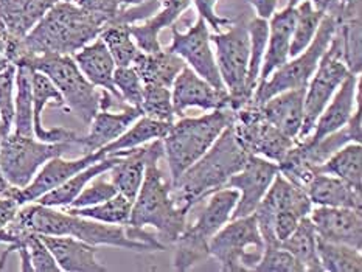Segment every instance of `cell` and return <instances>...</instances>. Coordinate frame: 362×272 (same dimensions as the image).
<instances>
[{"mask_svg": "<svg viewBox=\"0 0 362 272\" xmlns=\"http://www.w3.org/2000/svg\"><path fill=\"white\" fill-rule=\"evenodd\" d=\"M122 153L117 151L111 155H106L105 159H101L95 163H92L88 168H84L81 171H78L76 175L72 177H69L66 182H62L57 189H53L52 191L45 193L44 196L39 198L35 202H39L42 206H49V207H69L75 198L83 191V189L88 185L93 177H97L103 173H107L117 162H119Z\"/></svg>", "mask_w": 362, "mask_h": 272, "instance_id": "obj_30", "label": "cell"}, {"mask_svg": "<svg viewBox=\"0 0 362 272\" xmlns=\"http://www.w3.org/2000/svg\"><path fill=\"white\" fill-rule=\"evenodd\" d=\"M302 0H289L288 2V8H294L297 4H300ZM310 2L313 5H316L317 10H324V11H328L329 8H332L336 2H339V0H310Z\"/></svg>", "mask_w": 362, "mask_h": 272, "instance_id": "obj_50", "label": "cell"}, {"mask_svg": "<svg viewBox=\"0 0 362 272\" xmlns=\"http://www.w3.org/2000/svg\"><path fill=\"white\" fill-rule=\"evenodd\" d=\"M0 181H2V182H6L5 179H4V176H2V173H0ZM6 184H8V182H6Z\"/></svg>", "mask_w": 362, "mask_h": 272, "instance_id": "obj_55", "label": "cell"}, {"mask_svg": "<svg viewBox=\"0 0 362 272\" xmlns=\"http://www.w3.org/2000/svg\"><path fill=\"white\" fill-rule=\"evenodd\" d=\"M358 106H361V75L349 73L319 115L311 134L305 138L310 142H319L325 136L333 134L347 124Z\"/></svg>", "mask_w": 362, "mask_h": 272, "instance_id": "obj_19", "label": "cell"}, {"mask_svg": "<svg viewBox=\"0 0 362 272\" xmlns=\"http://www.w3.org/2000/svg\"><path fill=\"white\" fill-rule=\"evenodd\" d=\"M351 73L349 67L345 66L342 59V45L341 37L336 33L332 39V44L324 53V57L319 61L316 72L311 76V80L305 89V100H303V123L298 140L308 137L314 124H316L319 115L324 111L325 106L333 98L336 90L339 89L342 81Z\"/></svg>", "mask_w": 362, "mask_h": 272, "instance_id": "obj_12", "label": "cell"}, {"mask_svg": "<svg viewBox=\"0 0 362 272\" xmlns=\"http://www.w3.org/2000/svg\"><path fill=\"white\" fill-rule=\"evenodd\" d=\"M74 59L80 67L83 75L101 90H107L117 100L122 101L120 93L117 92L114 85V72H115V61L111 52L107 50L105 42L100 37L93 39L92 42L84 45L81 50L74 54Z\"/></svg>", "mask_w": 362, "mask_h": 272, "instance_id": "obj_26", "label": "cell"}, {"mask_svg": "<svg viewBox=\"0 0 362 272\" xmlns=\"http://www.w3.org/2000/svg\"><path fill=\"white\" fill-rule=\"evenodd\" d=\"M131 66L136 69L144 84H162L171 89L176 76L187 64L176 53L168 49H159L151 53L140 52Z\"/></svg>", "mask_w": 362, "mask_h": 272, "instance_id": "obj_31", "label": "cell"}, {"mask_svg": "<svg viewBox=\"0 0 362 272\" xmlns=\"http://www.w3.org/2000/svg\"><path fill=\"white\" fill-rule=\"evenodd\" d=\"M0 33H5V35H6V31H5V28L2 27V23H0Z\"/></svg>", "mask_w": 362, "mask_h": 272, "instance_id": "obj_54", "label": "cell"}, {"mask_svg": "<svg viewBox=\"0 0 362 272\" xmlns=\"http://www.w3.org/2000/svg\"><path fill=\"white\" fill-rule=\"evenodd\" d=\"M240 198L238 190L232 187L211 193L207 206L193 225H185L184 232L175 241L173 269L185 272L209 256V244L218 230L230 221L232 212Z\"/></svg>", "mask_w": 362, "mask_h": 272, "instance_id": "obj_7", "label": "cell"}, {"mask_svg": "<svg viewBox=\"0 0 362 272\" xmlns=\"http://www.w3.org/2000/svg\"><path fill=\"white\" fill-rule=\"evenodd\" d=\"M249 36H250V57H249V70L246 78V90L250 98H254V92L259 81V72L266 52L267 35H269V23L266 19L255 18L247 23Z\"/></svg>", "mask_w": 362, "mask_h": 272, "instance_id": "obj_39", "label": "cell"}, {"mask_svg": "<svg viewBox=\"0 0 362 272\" xmlns=\"http://www.w3.org/2000/svg\"><path fill=\"white\" fill-rule=\"evenodd\" d=\"M171 124L173 123L154 120L149 119L146 115H140L119 138H115L114 142L106 145L105 148H101V151L106 155H111L117 151L132 150V148L146 145L149 142H153V140H162L168 134Z\"/></svg>", "mask_w": 362, "mask_h": 272, "instance_id": "obj_33", "label": "cell"}, {"mask_svg": "<svg viewBox=\"0 0 362 272\" xmlns=\"http://www.w3.org/2000/svg\"><path fill=\"white\" fill-rule=\"evenodd\" d=\"M141 115L160 122H175V109L171 101V89L162 84H144L141 95Z\"/></svg>", "mask_w": 362, "mask_h": 272, "instance_id": "obj_41", "label": "cell"}, {"mask_svg": "<svg viewBox=\"0 0 362 272\" xmlns=\"http://www.w3.org/2000/svg\"><path fill=\"white\" fill-rule=\"evenodd\" d=\"M173 39L167 49L185 61L204 80L209 81L214 88L226 90L221 76L218 72L215 52L211 49L209 23L201 16L187 31H180L171 25Z\"/></svg>", "mask_w": 362, "mask_h": 272, "instance_id": "obj_14", "label": "cell"}, {"mask_svg": "<svg viewBox=\"0 0 362 272\" xmlns=\"http://www.w3.org/2000/svg\"><path fill=\"white\" fill-rule=\"evenodd\" d=\"M162 10L144 23H131V35L141 52H157L160 47L159 35L163 28H170L192 6V0H159Z\"/></svg>", "mask_w": 362, "mask_h": 272, "instance_id": "obj_28", "label": "cell"}, {"mask_svg": "<svg viewBox=\"0 0 362 272\" xmlns=\"http://www.w3.org/2000/svg\"><path fill=\"white\" fill-rule=\"evenodd\" d=\"M62 208H66L67 212L74 215L90 218V220H95L100 223L126 225L129 223V218H131L132 201L123 196V194L117 193L111 199H107L105 202H101V204L92 206V207H83V208L62 207Z\"/></svg>", "mask_w": 362, "mask_h": 272, "instance_id": "obj_40", "label": "cell"}, {"mask_svg": "<svg viewBox=\"0 0 362 272\" xmlns=\"http://www.w3.org/2000/svg\"><path fill=\"white\" fill-rule=\"evenodd\" d=\"M76 142L49 143L33 137L10 132L0 140V173L14 189L27 187L44 163L58 155H64Z\"/></svg>", "mask_w": 362, "mask_h": 272, "instance_id": "obj_9", "label": "cell"}, {"mask_svg": "<svg viewBox=\"0 0 362 272\" xmlns=\"http://www.w3.org/2000/svg\"><path fill=\"white\" fill-rule=\"evenodd\" d=\"M19 208H21L19 202L14 198H11V196L0 198V227H4V225L13 221Z\"/></svg>", "mask_w": 362, "mask_h": 272, "instance_id": "obj_48", "label": "cell"}, {"mask_svg": "<svg viewBox=\"0 0 362 272\" xmlns=\"http://www.w3.org/2000/svg\"><path fill=\"white\" fill-rule=\"evenodd\" d=\"M317 255L322 271L327 272H361L362 254L361 249L349 244L333 243L317 237Z\"/></svg>", "mask_w": 362, "mask_h": 272, "instance_id": "obj_36", "label": "cell"}, {"mask_svg": "<svg viewBox=\"0 0 362 272\" xmlns=\"http://www.w3.org/2000/svg\"><path fill=\"white\" fill-rule=\"evenodd\" d=\"M10 191H11V185L0 181V198L10 196Z\"/></svg>", "mask_w": 362, "mask_h": 272, "instance_id": "obj_51", "label": "cell"}, {"mask_svg": "<svg viewBox=\"0 0 362 272\" xmlns=\"http://www.w3.org/2000/svg\"><path fill=\"white\" fill-rule=\"evenodd\" d=\"M233 117L232 109H216L206 115L184 117L173 122L168 134L162 138L171 182L206 154L219 134L233 123Z\"/></svg>", "mask_w": 362, "mask_h": 272, "instance_id": "obj_5", "label": "cell"}, {"mask_svg": "<svg viewBox=\"0 0 362 272\" xmlns=\"http://www.w3.org/2000/svg\"><path fill=\"white\" fill-rule=\"evenodd\" d=\"M163 154V143H160L148 159L144 182L132 202L128 224L139 229H156L157 240L167 246L175 243L184 232L187 213L173 201L171 179L165 176L159 165Z\"/></svg>", "mask_w": 362, "mask_h": 272, "instance_id": "obj_4", "label": "cell"}, {"mask_svg": "<svg viewBox=\"0 0 362 272\" xmlns=\"http://www.w3.org/2000/svg\"><path fill=\"white\" fill-rule=\"evenodd\" d=\"M14 134L33 137V69L16 66L14 81Z\"/></svg>", "mask_w": 362, "mask_h": 272, "instance_id": "obj_32", "label": "cell"}, {"mask_svg": "<svg viewBox=\"0 0 362 272\" xmlns=\"http://www.w3.org/2000/svg\"><path fill=\"white\" fill-rule=\"evenodd\" d=\"M105 158L106 154L101 150L90 154H83L81 158L72 160L62 159V155H58V158H53L47 163H44L41 170H39L36 176L33 177V181L27 187H23V189H14V187H11L10 196L18 201L19 206L35 202L41 196H44L45 193L52 191L62 182H66L69 177L76 175L78 171L88 168L92 163H95Z\"/></svg>", "mask_w": 362, "mask_h": 272, "instance_id": "obj_16", "label": "cell"}, {"mask_svg": "<svg viewBox=\"0 0 362 272\" xmlns=\"http://www.w3.org/2000/svg\"><path fill=\"white\" fill-rule=\"evenodd\" d=\"M192 2L194 4L196 10H198V14L209 23V27L216 31V33H219L223 27L230 25L232 23L230 19L223 18V16H219L216 13L218 0H192Z\"/></svg>", "mask_w": 362, "mask_h": 272, "instance_id": "obj_47", "label": "cell"}, {"mask_svg": "<svg viewBox=\"0 0 362 272\" xmlns=\"http://www.w3.org/2000/svg\"><path fill=\"white\" fill-rule=\"evenodd\" d=\"M341 2H344V4H345V2H349V0H341Z\"/></svg>", "mask_w": 362, "mask_h": 272, "instance_id": "obj_56", "label": "cell"}, {"mask_svg": "<svg viewBox=\"0 0 362 272\" xmlns=\"http://www.w3.org/2000/svg\"><path fill=\"white\" fill-rule=\"evenodd\" d=\"M31 69V67H30ZM59 107L66 111L64 100H62L59 90L54 88V84L50 81V78L42 72L33 70V131L37 140L49 143L57 142H76L80 136L76 132L70 131L62 126H54L47 129L42 124V112L47 106Z\"/></svg>", "mask_w": 362, "mask_h": 272, "instance_id": "obj_20", "label": "cell"}, {"mask_svg": "<svg viewBox=\"0 0 362 272\" xmlns=\"http://www.w3.org/2000/svg\"><path fill=\"white\" fill-rule=\"evenodd\" d=\"M83 10L100 16L106 23L119 19V16L132 6L144 5L148 0H74Z\"/></svg>", "mask_w": 362, "mask_h": 272, "instance_id": "obj_45", "label": "cell"}, {"mask_svg": "<svg viewBox=\"0 0 362 272\" xmlns=\"http://www.w3.org/2000/svg\"><path fill=\"white\" fill-rule=\"evenodd\" d=\"M0 123H2V115H0Z\"/></svg>", "mask_w": 362, "mask_h": 272, "instance_id": "obj_57", "label": "cell"}, {"mask_svg": "<svg viewBox=\"0 0 362 272\" xmlns=\"http://www.w3.org/2000/svg\"><path fill=\"white\" fill-rule=\"evenodd\" d=\"M233 129L241 145L249 154L262 155L275 163L286 158L296 140L275 128L259 112L258 106L247 105L235 111Z\"/></svg>", "mask_w": 362, "mask_h": 272, "instance_id": "obj_13", "label": "cell"}, {"mask_svg": "<svg viewBox=\"0 0 362 272\" xmlns=\"http://www.w3.org/2000/svg\"><path fill=\"white\" fill-rule=\"evenodd\" d=\"M249 2L254 6L257 18H262L266 20H269L271 16L277 11L279 5V0H249Z\"/></svg>", "mask_w": 362, "mask_h": 272, "instance_id": "obj_49", "label": "cell"}, {"mask_svg": "<svg viewBox=\"0 0 362 272\" xmlns=\"http://www.w3.org/2000/svg\"><path fill=\"white\" fill-rule=\"evenodd\" d=\"M296 10V22L293 30V37H291V49L289 57L294 58L300 54L306 47L311 44V41L316 36V31L320 25V20L324 18V10H317L310 0H302L300 4L294 6Z\"/></svg>", "mask_w": 362, "mask_h": 272, "instance_id": "obj_38", "label": "cell"}, {"mask_svg": "<svg viewBox=\"0 0 362 272\" xmlns=\"http://www.w3.org/2000/svg\"><path fill=\"white\" fill-rule=\"evenodd\" d=\"M14 66H28L50 78L64 100L66 111L75 114L83 123L90 124L101 107V92L78 67L70 54H36L14 62Z\"/></svg>", "mask_w": 362, "mask_h": 272, "instance_id": "obj_6", "label": "cell"}, {"mask_svg": "<svg viewBox=\"0 0 362 272\" xmlns=\"http://www.w3.org/2000/svg\"><path fill=\"white\" fill-rule=\"evenodd\" d=\"M337 4L329 8L322 18L311 44L300 54L291 58L286 64L275 70L267 80L258 83L254 98H252V105L259 106L267 98L277 95L280 92L289 89H305L308 85L311 76L319 66V61L324 57L329 44H332L337 25H339V16H337L336 10Z\"/></svg>", "mask_w": 362, "mask_h": 272, "instance_id": "obj_8", "label": "cell"}, {"mask_svg": "<svg viewBox=\"0 0 362 272\" xmlns=\"http://www.w3.org/2000/svg\"><path fill=\"white\" fill-rule=\"evenodd\" d=\"M28 254L33 272H61L57 260L45 246L39 233H31L28 238Z\"/></svg>", "mask_w": 362, "mask_h": 272, "instance_id": "obj_46", "label": "cell"}, {"mask_svg": "<svg viewBox=\"0 0 362 272\" xmlns=\"http://www.w3.org/2000/svg\"><path fill=\"white\" fill-rule=\"evenodd\" d=\"M98 37L111 52L117 66H131L141 52L131 35V23L109 22L100 31Z\"/></svg>", "mask_w": 362, "mask_h": 272, "instance_id": "obj_37", "label": "cell"}, {"mask_svg": "<svg viewBox=\"0 0 362 272\" xmlns=\"http://www.w3.org/2000/svg\"><path fill=\"white\" fill-rule=\"evenodd\" d=\"M281 247L294 256L302 264L305 271L322 272V264L317 255V233L310 216H305L298 223L296 230L280 243Z\"/></svg>", "mask_w": 362, "mask_h": 272, "instance_id": "obj_35", "label": "cell"}, {"mask_svg": "<svg viewBox=\"0 0 362 272\" xmlns=\"http://www.w3.org/2000/svg\"><path fill=\"white\" fill-rule=\"evenodd\" d=\"M306 89V88H305ZM305 89H289L258 106L264 119L297 142L303 123Z\"/></svg>", "mask_w": 362, "mask_h": 272, "instance_id": "obj_25", "label": "cell"}, {"mask_svg": "<svg viewBox=\"0 0 362 272\" xmlns=\"http://www.w3.org/2000/svg\"><path fill=\"white\" fill-rule=\"evenodd\" d=\"M106 25L100 16L83 10L75 2L59 0L47 11L28 33L8 37L5 58L16 61L36 54H74L97 39Z\"/></svg>", "mask_w": 362, "mask_h": 272, "instance_id": "obj_1", "label": "cell"}, {"mask_svg": "<svg viewBox=\"0 0 362 272\" xmlns=\"http://www.w3.org/2000/svg\"><path fill=\"white\" fill-rule=\"evenodd\" d=\"M171 101L176 115H184L188 107H199L209 112L216 109H230V97L227 90L214 88L188 66L180 70L171 85Z\"/></svg>", "mask_w": 362, "mask_h": 272, "instance_id": "obj_17", "label": "cell"}, {"mask_svg": "<svg viewBox=\"0 0 362 272\" xmlns=\"http://www.w3.org/2000/svg\"><path fill=\"white\" fill-rule=\"evenodd\" d=\"M114 85L122 100L129 106L140 107L144 95V81L132 66H117L114 72Z\"/></svg>", "mask_w": 362, "mask_h": 272, "instance_id": "obj_43", "label": "cell"}, {"mask_svg": "<svg viewBox=\"0 0 362 272\" xmlns=\"http://www.w3.org/2000/svg\"><path fill=\"white\" fill-rule=\"evenodd\" d=\"M279 173V163L264 159L262 155L249 154L244 167L227 182V187H232L240 193L230 220L254 213L259 201L264 198L267 189L271 187L274 177Z\"/></svg>", "mask_w": 362, "mask_h": 272, "instance_id": "obj_15", "label": "cell"}, {"mask_svg": "<svg viewBox=\"0 0 362 272\" xmlns=\"http://www.w3.org/2000/svg\"><path fill=\"white\" fill-rule=\"evenodd\" d=\"M317 173L332 175L362 190V146L351 142L339 148L317 167Z\"/></svg>", "mask_w": 362, "mask_h": 272, "instance_id": "obj_34", "label": "cell"}, {"mask_svg": "<svg viewBox=\"0 0 362 272\" xmlns=\"http://www.w3.org/2000/svg\"><path fill=\"white\" fill-rule=\"evenodd\" d=\"M305 191L313 206L362 210V190L332 175L316 173Z\"/></svg>", "mask_w": 362, "mask_h": 272, "instance_id": "obj_27", "label": "cell"}, {"mask_svg": "<svg viewBox=\"0 0 362 272\" xmlns=\"http://www.w3.org/2000/svg\"><path fill=\"white\" fill-rule=\"evenodd\" d=\"M103 175L93 177L69 207H75V208L92 207L115 196L119 191H117L115 185L111 182V179L107 181V179L103 177Z\"/></svg>", "mask_w": 362, "mask_h": 272, "instance_id": "obj_44", "label": "cell"}, {"mask_svg": "<svg viewBox=\"0 0 362 272\" xmlns=\"http://www.w3.org/2000/svg\"><path fill=\"white\" fill-rule=\"evenodd\" d=\"M296 22V10L294 8H285L281 11H275L267 23H269V35H267L266 52L259 72V81L267 80L275 70L291 59V37H293Z\"/></svg>", "mask_w": 362, "mask_h": 272, "instance_id": "obj_24", "label": "cell"}, {"mask_svg": "<svg viewBox=\"0 0 362 272\" xmlns=\"http://www.w3.org/2000/svg\"><path fill=\"white\" fill-rule=\"evenodd\" d=\"M215 47V59L219 76L230 97V109H238L252 103L246 90V78L250 57V36L244 25L230 27L226 33L210 35Z\"/></svg>", "mask_w": 362, "mask_h": 272, "instance_id": "obj_11", "label": "cell"}, {"mask_svg": "<svg viewBox=\"0 0 362 272\" xmlns=\"http://www.w3.org/2000/svg\"><path fill=\"white\" fill-rule=\"evenodd\" d=\"M5 64H10V61H8L5 57H0V66H5Z\"/></svg>", "mask_w": 362, "mask_h": 272, "instance_id": "obj_53", "label": "cell"}, {"mask_svg": "<svg viewBox=\"0 0 362 272\" xmlns=\"http://www.w3.org/2000/svg\"><path fill=\"white\" fill-rule=\"evenodd\" d=\"M255 272H305V268L280 244H264Z\"/></svg>", "mask_w": 362, "mask_h": 272, "instance_id": "obj_42", "label": "cell"}, {"mask_svg": "<svg viewBox=\"0 0 362 272\" xmlns=\"http://www.w3.org/2000/svg\"><path fill=\"white\" fill-rule=\"evenodd\" d=\"M6 41H8V35H5V33H0V57H5Z\"/></svg>", "mask_w": 362, "mask_h": 272, "instance_id": "obj_52", "label": "cell"}, {"mask_svg": "<svg viewBox=\"0 0 362 272\" xmlns=\"http://www.w3.org/2000/svg\"><path fill=\"white\" fill-rule=\"evenodd\" d=\"M140 115L141 109L136 106H128L120 112L100 109L90 122L88 136H80V138H78V148L83 154H90L101 150V148L114 142L115 138H119Z\"/></svg>", "mask_w": 362, "mask_h": 272, "instance_id": "obj_21", "label": "cell"}, {"mask_svg": "<svg viewBox=\"0 0 362 272\" xmlns=\"http://www.w3.org/2000/svg\"><path fill=\"white\" fill-rule=\"evenodd\" d=\"M162 140H153L146 145H141L132 150L120 151L119 162L107 171L111 175V182L115 185L117 191L134 202L144 182L146 162L151 158Z\"/></svg>", "mask_w": 362, "mask_h": 272, "instance_id": "obj_23", "label": "cell"}, {"mask_svg": "<svg viewBox=\"0 0 362 272\" xmlns=\"http://www.w3.org/2000/svg\"><path fill=\"white\" fill-rule=\"evenodd\" d=\"M247 155L249 153L244 150L235 134L233 123H230L206 154L188 167L175 182H171L175 204L188 213L199 201L226 189L229 179L244 167Z\"/></svg>", "mask_w": 362, "mask_h": 272, "instance_id": "obj_2", "label": "cell"}, {"mask_svg": "<svg viewBox=\"0 0 362 272\" xmlns=\"http://www.w3.org/2000/svg\"><path fill=\"white\" fill-rule=\"evenodd\" d=\"M308 216L319 238L362 251V210L313 206Z\"/></svg>", "mask_w": 362, "mask_h": 272, "instance_id": "obj_18", "label": "cell"}, {"mask_svg": "<svg viewBox=\"0 0 362 272\" xmlns=\"http://www.w3.org/2000/svg\"><path fill=\"white\" fill-rule=\"evenodd\" d=\"M59 0H0V23L8 37L21 39Z\"/></svg>", "mask_w": 362, "mask_h": 272, "instance_id": "obj_29", "label": "cell"}, {"mask_svg": "<svg viewBox=\"0 0 362 272\" xmlns=\"http://www.w3.org/2000/svg\"><path fill=\"white\" fill-rule=\"evenodd\" d=\"M263 251L264 241L254 213L224 224L209 244V256H214L224 272L254 271Z\"/></svg>", "mask_w": 362, "mask_h": 272, "instance_id": "obj_10", "label": "cell"}, {"mask_svg": "<svg viewBox=\"0 0 362 272\" xmlns=\"http://www.w3.org/2000/svg\"><path fill=\"white\" fill-rule=\"evenodd\" d=\"M67 2H74V0H67Z\"/></svg>", "mask_w": 362, "mask_h": 272, "instance_id": "obj_58", "label": "cell"}, {"mask_svg": "<svg viewBox=\"0 0 362 272\" xmlns=\"http://www.w3.org/2000/svg\"><path fill=\"white\" fill-rule=\"evenodd\" d=\"M45 246L57 260L61 272H106V266L97 260V246L74 237L41 235Z\"/></svg>", "mask_w": 362, "mask_h": 272, "instance_id": "obj_22", "label": "cell"}, {"mask_svg": "<svg viewBox=\"0 0 362 272\" xmlns=\"http://www.w3.org/2000/svg\"><path fill=\"white\" fill-rule=\"evenodd\" d=\"M14 221L39 235L74 237L92 246H112L132 252H156L157 249L144 241L132 240L126 225L106 224L90 218L74 215L66 208L28 202L21 206Z\"/></svg>", "mask_w": 362, "mask_h": 272, "instance_id": "obj_3", "label": "cell"}]
</instances>
